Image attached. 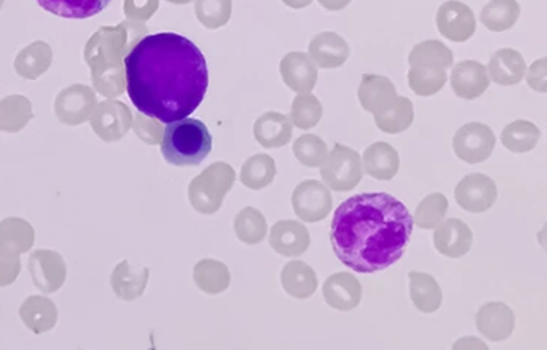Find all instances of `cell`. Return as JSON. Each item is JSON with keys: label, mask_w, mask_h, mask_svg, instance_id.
I'll return each mask as SVG.
<instances>
[{"label": "cell", "mask_w": 547, "mask_h": 350, "mask_svg": "<svg viewBox=\"0 0 547 350\" xmlns=\"http://www.w3.org/2000/svg\"><path fill=\"white\" fill-rule=\"evenodd\" d=\"M124 66L133 106L164 124L191 116L208 90L204 53L175 32L143 37L125 56Z\"/></svg>", "instance_id": "6da1fadb"}, {"label": "cell", "mask_w": 547, "mask_h": 350, "mask_svg": "<svg viewBox=\"0 0 547 350\" xmlns=\"http://www.w3.org/2000/svg\"><path fill=\"white\" fill-rule=\"evenodd\" d=\"M412 232L413 218L404 203L384 192H373L341 203L330 240L344 266L373 274L402 258Z\"/></svg>", "instance_id": "7a4b0ae2"}, {"label": "cell", "mask_w": 547, "mask_h": 350, "mask_svg": "<svg viewBox=\"0 0 547 350\" xmlns=\"http://www.w3.org/2000/svg\"><path fill=\"white\" fill-rule=\"evenodd\" d=\"M212 146V133L200 120L184 117L165 127L162 154L168 164L176 167L202 164Z\"/></svg>", "instance_id": "3957f363"}, {"label": "cell", "mask_w": 547, "mask_h": 350, "mask_svg": "<svg viewBox=\"0 0 547 350\" xmlns=\"http://www.w3.org/2000/svg\"><path fill=\"white\" fill-rule=\"evenodd\" d=\"M452 52L439 42H426L413 50L410 85L418 95L428 96L444 87L445 68L452 66Z\"/></svg>", "instance_id": "277c9868"}, {"label": "cell", "mask_w": 547, "mask_h": 350, "mask_svg": "<svg viewBox=\"0 0 547 350\" xmlns=\"http://www.w3.org/2000/svg\"><path fill=\"white\" fill-rule=\"evenodd\" d=\"M495 135L490 127L484 124H468L456 133L453 148L456 156L468 164H479L492 156L495 148Z\"/></svg>", "instance_id": "5b68a950"}, {"label": "cell", "mask_w": 547, "mask_h": 350, "mask_svg": "<svg viewBox=\"0 0 547 350\" xmlns=\"http://www.w3.org/2000/svg\"><path fill=\"white\" fill-rule=\"evenodd\" d=\"M437 23L440 32L453 42H466L476 32L474 13L460 2H450L440 8Z\"/></svg>", "instance_id": "8992f818"}, {"label": "cell", "mask_w": 547, "mask_h": 350, "mask_svg": "<svg viewBox=\"0 0 547 350\" xmlns=\"http://www.w3.org/2000/svg\"><path fill=\"white\" fill-rule=\"evenodd\" d=\"M496 199V187L485 175H469L456 187V200L464 210L484 211L492 207Z\"/></svg>", "instance_id": "52a82bcc"}, {"label": "cell", "mask_w": 547, "mask_h": 350, "mask_svg": "<svg viewBox=\"0 0 547 350\" xmlns=\"http://www.w3.org/2000/svg\"><path fill=\"white\" fill-rule=\"evenodd\" d=\"M490 85L487 69L477 61H463L456 64L452 72V87L456 95L464 100H474L484 95Z\"/></svg>", "instance_id": "ba28073f"}, {"label": "cell", "mask_w": 547, "mask_h": 350, "mask_svg": "<svg viewBox=\"0 0 547 350\" xmlns=\"http://www.w3.org/2000/svg\"><path fill=\"white\" fill-rule=\"evenodd\" d=\"M525 69L527 66L524 56L512 48L498 50L488 64L490 79L500 85L519 84L520 80L524 79Z\"/></svg>", "instance_id": "9c48e42d"}, {"label": "cell", "mask_w": 547, "mask_h": 350, "mask_svg": "<svg viewBox=\"0 0 547 350\" xmlns=\"http://www.w3.org/2000/svg\"><path fill=\"white\" fill-rule=\"evenodd\" d=\"M45 12L68 20H87L100 15L111 0H36Z\"/></svg>", "instance_id": "30bf717a"}, {"label": "cell", "mask_w": 547, "mask_h": 350, "mask_svg": "<svg viewBox=\"0 0 547 350\" xmlns=\"http://www.w3.org/2000/svg\"><path fill=\"white\" fill-rule=\"evenodd\" d=\"M520 15V7L516 0H492L482 10L480 20L490 31L503 32L516 24Z\"/></svg>", "instance_id": "8fae6325"}, {"label": "cell", "mask_w": 547, "mask_h": 350, "mask_svg": "<svg viewBox=\"0 0 547 350\" xmlns=\"http://www.w3.org/2000/svg\"><path fill=\"white\" fill-rule=\"evenodd\" d=\"M540 130L532 122L527 120H517L512 122L508 127L504 128L501 141H503L506 149L516 154L532 151L536 148V144L540 141Z\"/></svg>", "instance_id": "7c38bea8"}, {"label": "cell", "mask_w": 547, "mask_h": 350, "mask_svg": "<svg viewBox=\"0 0 547 350\" xmlns=\"http://www.w3.org/2000/svg\"><path fill=\"white\" fill-rule=\"evenodd\" d=\"M320 39H322V42H324L325 45H327V52H338V53H344V55H348V47H346V44H340L336 45L335 48L330 47V44H332L333 36L332 34H327V36H320ZM325 47L324 45L320 44V42H314V44H311V53H314L316 55L317 60L320 61V64L324 66V68H336L338 64L343 63L346 58L341 55H336V53H328L327 56H325Z\"/></svg>", "instance_id": "4fadbf2b"}, {"label": "cell", "mask_w": 547, "mask_h": 350, "mask_svg": "<svg viewBox=\"0 0 547 350\" xmlns=\"http://www.w3.org/2000/svg\"><path fill=\"white\" fill-rule=\"evenodd\" d=\"M319 116L320 108L316 98H296L295 108H293L296 125L309 127V125L317 124Z\"/></svg>", "instance_id": "5bb4252c"}, {"label": "cell", "mask_w": 547, "mask_h": 350, "mask_svg": "<svg viewBox=\"0 0 547 350\" xmlns=\"http://www.w3.org/2000/svg\"><path fill=\"white\" fill-rule=\"evenodd\" d=\"M527 82L535 92L547 93V58H541L530 66Z\"/></svg>", "instance_id": "9a60e30c"}, {"label": "cell", "mask_w": 547, "mask_h": 350, "mask_svg": "<svg viewBox=\"0 0 547 350\" xmlns=\"http://www.w3.org/2000/svg\"><path fill=\"white\" fill-rule=\"evenodd\" d=\"M2 2H4V0H0V7H2Z\"/></svg>", "instance_id": "2e32d148"}]
</instances>
